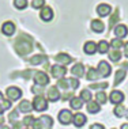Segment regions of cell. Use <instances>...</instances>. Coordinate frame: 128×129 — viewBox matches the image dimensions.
<instances>
[{
	"instance_id": "obj_1",
	"label": "cell",
	"mask_w": 128,
	"mask_h": 129,
	"mask_svg": "<svg viewBox=\"0 0 128 129\" xmlns=\"http://www.w3.org/2000/svg\"><path fill=\"white\" fill-rule=\"evenodd\" d=\"M14 46H15L16 52H18L19 54L25 56L27 53H30L32 52V41H30L29 37L26 36H19L18 38L15 40V44H14Z\"/></svg>"
},
{
	"instance_id": "obj_2",
	"label": "cell",
	"mask_w": 128,
	"mask_h": 129,
	"mask_svg": "<svg viewBox=\"0 0 128 129\" xmlns=\"http://www.w3.org/2000/svg\"><path fill=\"white\" fill-rule=\"evenodd\" d=\"M52 126H53L52 117L50 116H41L38 118H36L32 129H52Z\"/></svg>"
},
{
	"instance_id": "obj_3",
	"label": "cell",
	"mask_w": 128,
	"mask_h": 129,
	"mask_svg": "<svg viewBox=\"0 0 128 129\" xmlns=\"http://www.w3.org/2000/svg\"><path fill=\"white\" fill-rule=\"evenodd\" d=\"M32 103H33V109L36 111L42 113V111L48 110V99L44 95H36Z\"/></svg>"
},
{
	"instance_id": "obj_4",
	"label": "cell",
	"mask_w": 128,
	"mask_h": 129,
	"mask_svg": "<svg viewBox=\"0 0 128 129\" xmlns=\"http://www.w3.org/2000/svg\"><path fill=\"white\" fill-rule=\"evenodd\" d=\"M59 122L61 125H64V126H67V125H70L72 122V118H74V114L71 113V110L68 109H63L59 111Z\"/></svg>"
},
{
	"instance_id": "obj_5",
	"label": "cell",
	"mask_w": 128,
	"mask_h": 129,
	"mask_svg": "<svg viewBox=\"0 0 128 129\" xmlns=\"http://www.w3.org/2000/svg\"><path fill=\"white\" fill-rule=\"evenodd\" d=\"M33 80H34V83H36L37 86L45 87L46 84H49V76L45 74V72H42V71H36L34 72Z\"/></svg>"
},
{
	"instance_id": "obj_6",
	"label": "cell",
	"mask_w": 128,
	"mask_h": 129,
	"mask_svg": "<svg viewBox=\"0 0 128 129\" xmlns=\"http://www.w3.org/2000/svg\"><path fill=\"white\" fill-rule=\"evenodd\" d=\"M6 95H7V99L12 101H18L20 96H22V90L16 86H11L6 90Z\"/></svg>"
},
{
	"instance_id": "obj_7",
	"label": "cell",
	"mask_w": 128,
	"mask_h": 129,
	"mask_svg": "<svg viewBox=\"0 0 128 129\" xmlns=\"http://www.w3.org/2000/svg\"><path fill=\"white\" fill-rule=\"evenodd\" d=\"M97 71H98L101 78H109L110 74H112V67L108 64V61L102 60V61H99L98 67H97Z\"/></svg>"
},
{
	"instance_id": "obj_8",
	"label": "cell",
	"mask_w": 128,
	"mask_h": 129,
	"mask_svg": "<svg viewBox=\"0 0 128 129\" xmlns=\"http://www.w3.org/2000/svg\"><path fill=\"white\" fill-rule=\"evenodd\" d=\"M65 74H67V69H65L64 65L55 64L53 67L50 68V75H52V78H55V79H63Z\"/></svg>"
},
{
	"instance_id": "obj_9",
	"label": "cell",
	"mask_w": 128,
	"mask_h": 129,
	"mask_svg": "<svg viewBox=\"0 0 128 129\" xmlns=\"http://www.w3.org/2000/svg\"><path fill=\"white\" fill-rule=\"evenodd\" d=\"M46 99L49 101V102H57L59 99H61V94H60V91H59V88L56 86H52L48 88Z\"/></svg>"
},
{
	"instance_id": "obj_10",
	"label": "cell",
	"mask_w": 128,
	"mask_h": 129,
	"mask_svg": "<svg viewBox=\"0 0 128 129\" xmlns=\"http://www.w3.org/2000/svg\"><path fill=\"white\" fill-rule=\"evenodd\" d=\"M109 101L113 105H121L124 101V94L119 90H113L112 92L109 94Z\"/></svg>"
},
{
	"instance_id": "obj_11",
	"label": "cell",
	"mask_w": 128,
	"mask_h": 129,
	"mask_svg": "<svg viewBox=\"0 0 128 129\" xmlns=\"http://www.w3.org/2000/svg\"><path fill=\"white\" fill-rule=\"evenodd\" d=\"M40 18L44 20V22H49L53 18V10L50 8L49 6H44L40 11Z\"/></svg>"
},
{
	"instance_id": "obj_12",
	"label": "cell",
	"mask_w": 128,
	"mask_h": 129,
	"mask_svg": "<svg viewBox=\"0 0 128 129\" xmlns=\"http://www.w3.org/2000/svg\"><path fill=\"white\" fill-rule=\"evenodd\" d=\"M55 61L56 62H59V65H68V64H71L72 61V57L70 54H67V53H59L56 57H55Z\"/></svg>"
},
{
	"instance_id": "obj_13",
	"label": "cell",
	"mask_w": 128,
	"mask_h": 129,
	"mask_svg": "<svg viewBox=\"0 0 128 129\" xmlns=\"http://www.w3.org/2000/svg\"><path fill=\"white\" fill-rule=\"evenodd\" d=\"M86 122H87V117L83 113H76L72 118V124H74L75 128H82Z\"/></svg>"
},
{
	"instance_id": "obj_14",
	"label": "cell",
	"mask_w": 128,
	"mask_h": 129,
	"mask_svg": "<svg viewBox=\"0 0 128 129\" xmlns=\"http://www.w3.org/2000/svg\"><path fill=\"white\" fill-rule=\"evenodd\" d=\"M85 65L82 64V62H76V64L74 65V67L71 68V74H72V76L74 78H76V79H79V78H82V76H85Z\"/></svg>"
},
{
	"instance_id": "obj_15",
	"label": "cell",
	"mask_w": 128,
	"mask_h": 129,
	"mask_svg": "<svg viewBox=\"0 0 128 129\" xmlns=\"http://www.w3.org/2000/svg\"><path fill=\"white\" fill-rule=\"evenodd\" d=\"M2 33L4 34V36H12L14 33H15V25H14V22L11 20H7V22L3 23L2 26Z\"/></svg>"
},
{
	"instance_id": "obj_16",
	"label": "cell",
	"mask_w": 128,
	"mask_h": 129,
	"mask_svg": "<svg viewBox=\"0 0 128 129\" xmlns=\"http://www.w3.org/2000/svg\"><path fill=\"white\" fill-rule=\"evenodd\" d=\"M18 111H20V113H30V111L33 110V103L30 102V101L27 99H22L18 105V109H16Z\"/></svg>"
},
{
	"instance_id": "obj_17",
	"label": "cell",
	"mask_w": 128,
	"mask_h": 129,
	"mask_svg": "<svg viewBox=\"0 0 128 129\" xmlns=\"http://www.w3.org/2000/svg\"><path fill=\"white\" fill-rule=\"evenodd\" d=\"M115 36H116V38L123 40L124 37L128 36V27L125 25H117L115 27Z\"/></svg>"
},
{
	"instance_id": "obj_18",
	"label": "cell",
	"mask_w": 128,
	"mask_h": 129,
	"mask_svg": "<svg viewBox=\"0 0 128 129\" xmlns=\"http://www.w3.org/2000/svg\"><path fill=\"white\" fill-rule=\"evenodd\" d=\"M110 12H112V8H110V6L106 4V3H102V4H99L97 7V14H98L99 16H108Z\"/></svg>"
},
{
	"instance_id": "obj_19",
	"label": "cell",
	"mask_w": 128,
	"mask_h": 129,
	"mask_svg": "<svg viewBox=\"0 0 128 129\" xmlns=\"http://www.w3.org/2000/svg\"><path fill=\"white\" fill-rule=\"evenodd\" d=\"M91 30L94 33H102L105 30V25L101 19H93L91 20Z\"/></svg>"
},
{
	"instance_id": "obj_20",
	"label": "cell",
	"mask_w": 128,
	"mask_h": 129,
	"mask_svg": "<svg viewBox=\"0 0 128 129\" xmlns=\"http://www.w3.org/2000/svg\"><path fill=\"white\" fill-rule=\"evenodd\" d=\"M83 50H85V53L89 54V56L94 54L97 52V44L94 41H87V42L83 45Z\"/></svg>"
},
{
	"instance_id": "obj_21",
	"label": "cell",
	"mask_w": 128,
	"mask_h": 129,
	"mask_svg": "<svg viewBox=\"0 0 128 129\" xmlns=\"http://www.w3.org/2000/svg\"><path fill=\"white\" fill-rule=\"evenodd\" d=\"M83 101H82L81 96H74L71 101H70V106H71V109H74V110H81L82 107H83Z\"/></svg>"
},
{
	"instance_id": "obj_22",
	"label": "cell",
	"mask_w": 128,
	"mask_h": 129,
	"mask_svg": "<svg viewBox=\"0 0 128 129\" xmlns=\"http://www.w3.org/2000/svg\"><path fill=\"white\" fill-rule=\"evenodd\" d=\"M101 76H99L98 71H97L95 68H89L87 72H86V79L89 80V82H95V80H98Z\"/></svg>"
},
{
	"instance_id": "obj_23",
	"label": "cell",
	"mask_w": 128,
	"mask_h": 129,
	"mask_svg": "<svg viewBox=\"0 0 128 129\" xmlns=\"http://www.w3.org/2000/svg\"><path fill=\"white\" fill-rule=\"evenodd\" d=\"M125 76H127V71H125V69H117L116 75H115V82H113V86H119L120 83L125 79Z\"/></svg>"
},
{
	"instance_id": "obj_24",
	"label": "cell",
	"mask_w": 128,
	"mask_h": 129,
	"mask_svg": "<svg viewBox=\"0 0 128 129\" xmlns=\"http://www.w3.org/2000/svg\"><path fill=\"white\" fill-rule=\"evenodd\" d=\"M86 109H87V111L90 114H95V113H98V111L101 110V106H99L95 101H90V102L86 103Z\"/></svg>"
},
{
	"instance_id": "obj_25",
	"label": "cell",
	"mask_w": 128,
	"mask_h": 129,
	"mask_svg": "<svg viewBox=\"0 0 128 129\" xmlns=\"http://www.w3.org/2000/svg\"><path fill=\"white\" fill-rule=\"evenodd\" d=\"M30 62H32L33 65L46 64V62H48V58H46V56H44V54H36V56H33V57L30 58Z\"/></svg>"
},
{
	"instance_id": "obj_26",
	"label": "cell",
	"mask_w": 128,
	"mask_h": 129,
	"mask_svg": "<svg viewBox=\"0 0 128 129\" xmlns=\"http://www.w3.org/2000/svg\"><path fill=\"white\" fill-rule=\"evenodd\" d=\"M94 98H95V102L98 105H105L106 102H108V95H106V92H104V91H97Z\"/></svg>"
},
{
	"instance_id": "obj_27",
	"label": "cell",
	"mask_w": 128,
	"mask_h": 129,
	"mask_svg": "<svg viewBox=\"0 0 128 129\" xmlns=\"http://www.w3.org/2000/svg\"><path fill=\"white\" fill-rule=\"evenodd\" d=\"M109 48H110V45L106 42V41H99L98 44H97V52L98 53H101V54H104V53H108L109 52Z\"/></svg>"
},
{
	"instance_id": "obj_28",
	"label": "cell",
	"mask_w": 128,
	"mask_h": 129,
	"mask_svg": "<svg viewBox=\"0 0 128 129\" xmlns=\"http://www.w3.org/2000/svg\"><path fill=\"white\" fill-rule=\"evenodd\" d=\"M120 58H121V52H120V50H116V49L109 50V60L112 61V62L119 64Z\"/></svg>"
},
{
	"instance_id": "obj_29",
	"label": "cell",
	"mask_w": 128,
	"mask_h": 129,
	"mask_svg": "<svg viewBox=\"0 0 128 129\" xmlns=\"http://www.w3.org/2000/svg\"><path fill=\"white\" fill-rule=\"evenodd\" d=\"M110 48L112 49H116V50H120V48L124 46V42L120 38H113V40H110Z\"/></svg>"
},
{
	"instance_id": "obj_30",
	"label": "cell",
	"mask_w": 128,
	"mask_h": 129,
	"mask_svg": "<svg viewBox=\"0 0 128 129\" xmlns=\"http://www.w3.org/2000/svg\"><path fill=\"white\" fill-rule=\"evenodd\" d=\"M113 113H115V116L117 118H121V117H124V114H125V107H124L123 105H116Z\"/></svg>"
},
{
	"instance_id": "obj_31",
	"label": "cell",
	"mask_w": 128,
	"mask_h": 129,
	"mask_svg": "<svg viewBox=\"0 0 128 129\" xmlns=\"http://www.w3.org/2000/svg\"><path fill=\"white\" fill-rule=\"evenodd\" d=\"M81 98H82V101H83V102H86V103L90 102V101H91V98H93L90 90H87V88L82 90V91H81Z\"/></svg>"
},
{
	"instance_id": "obj_32",
	"label": "cell",
	"mask_w": 128,
	"mask_h": 129,
	"mask_svg": "<svg viewBox=\"0 0 128 129\" xmlns=\"http://www.w3.org/2000/svg\"><path fill=\"white\" fill-rule=\"evenodd\" d=\"M34 121H36V118H34L33 116H26L25 118H23V121H22V124L25 125L26 128H29V129H32L33 128V125H34Z\"/></svg>"
},
{
	"instance_id": "obj_33",
	"label": "cell",
	"mask_w": 128,
	"mask_h": 129,
	"mask_svg": "<svg viewBox=\"0 0 128 129\" xmlns=\"http://www.w3.org/2000/svg\"><path fill=\"white\" fill-rule=\"evenodd\" d=\"M68 84H70V88L75 91L76 88H79V84H81V83H79V80L76 78L72 76V78H68Z\"/></svg>"
},
{
	"instance_id": "obj_34",
	"label": "cell",
	"mask_w": 128,
	"mask_h": 129,
	"mask_svg": "<svg viewBox=\"0 0 128 129\" xmlns=\"http://www.w3.org/2000/svg\"><path fill=\"white\" fill-rule=\"evenodd\" d=\"M109 83L106 82H102V83H94V84H90V88H94V90H99V91H102V90L108 88Z\"/></svg>"
},
{
	"instance_id": "obj_35",
	"label": "cell",
	"mask_w": 128,
	"mask_h": 129,
	"mask_svg": "<svg viewBox=\"0 0 128 129\" xmlns=\"http://www.w3.org/2000/svg\"><path fill=\"white\" fill-rule=\"evenodd\" d=\"M75 96V91L74 90H68V91H64L61 94V99L63 101H71Z\"/></svg>"
},
{
	"instance_id": "obj_36",
	"label": "cell",
	"mask_w": 128,
	"mask_h": 129,
	"mask_svg": "<svg viewBox=\"0 0 128 129\" xmlns=\"http://www.w3.org/2000/svg\"><path fill=\"white\" fill-rule=\"evenodd\" d=\"M14 6L18 10H23L27 7V0H14Z\"/></svg>"
},
{
	"instance_id": "obj_37",
	"label": "cell",
	"mask_w": 128,
	"mask_h": 129,
	"mask_svg": "<svg viewBox=\"0 0 128 129\" xmlns=\"http://www.w3.org/2000/svg\"><path fill=\"white\" fill-rule=\"evenodd\" d=\"M45 4V0H32V7L36 10H41Z\"/></svg>"
},
{
	"instance_id": "obj_38",
	"label": "cell",
	"mask_w": 128,
	"mask_h": 129,
	"mask_svg": "<svg viewBox=\"0 0 128 129\" xmlns=\"http://www.w3.org/2000/svg\"><path fill=\"white\" fill-rule=\"evenodd\" d=\"M32 92L34 94V95H42V92H44V87L42 86H37V84H34L32 87Z\"/></svg>"
},
{
	"instance_id": "obj_39",
	"label": "cell",
	"mask_w": 128,
	"mask_h": 129,
	"mask_svg": "<svg viewBox=\"0 0 128 129\" xmlns=\"http://www.w3.org/2000/svg\"><path fill=\"white\" fill-rule=\"evenodd\" d=\"M117 18H119V10H116L115 14L112 15V18H110V22H109V29H112V27H113V25L116 23Z\"/></svg>"
},
{
	"instance_id": "obj_40",
	"label": "cell",
	"mask_w": 128,
	"mask_h": 129,
	"mask_svg": "<svg viewBox=\"0 0 128 129\" xmlns=\"http://www.w3.org/2000/svg\"><path fill=\"white\" fill-rule=\"evenodd\" d=\"M10 121L11 122H15V121H18V110H12V111H10Z\"/></svg>"
},
{
	"instance_id": "obj_41",
	"label": "cell",
	"mask_w": 128,
	"mask_h": 129,
	"mask_svg": "<svg viewBox=\"0 0 128 129\" xmlns=\"http://www.w3.org/2000/svg\"><path fill=\"white\" fill-rule=\"evenodd\" d=\"M0 103H2V106H3V109H4V110L11 109V101H10V99H3Z\"/></svg>"
},
{
	"instance_id": "obj_42",
	"label": "cell",
	"mask_w": 128,
	"mask_h": 129,
	"mask_svg": "<svg viewBox=\"0 0 128 129\" xmlns=\"http://www.w3.org/2000/svg\"><path fill=\"white\" fill-rule=\"evenodd\" d=\"M90 129H105V126L101 124H93L91 126H90Z\"/></svg>"
},
{
	"instance_id": "obj_43",
	"label": "cell",
	"mask_w": 128,
	"mask_h": 129,
	"mask_svg": "<svg viewBox=\"0 0 128 129\" xmlns=\"http://www.w3.org/2000/svg\"><path fill=\"white\" fill-rule=\"evenodd\" d=\"M22 125H23V124H20V121H15V122H12V128H14V129H19Z\"/></svg>"
},
{
	"instance_id": "obj_44",
	"label": "cell",
	"mask_w": 128,
	"mask_h": 129,
	"mask_svg": "<svg viewBox=\"0 0 128 129\" xmlns=\"http://www.w3.org/2000/svg\"><path fill=\"white\" fill-rule=\"evenodd\" d=\"M124 56L128 58V42L127 44H124Z\"/></svg>"
},
{
	"instance_id": "obj_45",
	"label": "cell",
	"mask_w": 128,
	"mask_h": 129,
	"mask_svg": "<svg viewBox=\"0 0 128 129\" xmlns=\"http://www.w3.org/2000/svg\"><path fill=\"white\" fill-rule=\"evenodd\" d=\"M123 68H125V69H128V61H125V62H123Z\"/></svg>"
},
{
	"instance_id": "obj_46",
	"label": "cell",
	"mask_w": 128,
	"mask_h": 129,
	"mask_svg": "<svg viewBox=\"0 0 128 129\" xmlns=\"http://www.w3.org/2000/svg\"><path fill=\"white\" fill-rule=\"evenodd\" d=\"M120 129H128V124H123V125H121V128H120Z\"/></svg>"
},
{
	"instance_id": "obj_47",
	"label": "cell",
	"mask_w": 128,
	"mask_h": 129,
	"mask_svg": "<svg viewBox=\"0 0 128 129\" xmlns=\"http://www.w3.org/2000/svg\"><path fill=\"white\" fill-rule=\"evenodd\" d=\"M3 111H4V109H3L2 103H0V116H2V114H3Z\"/></svg>"
},
{
	"instance_id": "obj_48",
	"label": "cell",
	"mask_w": 128,
	"mask_h": 129,
	"mask_svg": "<svg viewBox=\"0 0 128 129\" xmlns=\"http://www.w3.org/2000/svg\"><path fill=\"white\" fill-rule=\"evenodd\" d=\"M3 122H4V118L0 116V125H3Z\"/></svg>"
},
{
	"instance_id": "obj_49",
	"label": "cell",
	"mask_w": 128,
	"mask_h": 129,
	"mask_svg": "<svg viewBox=\"0 0 128 129\" xmlns=\"http://www.w3.org/2000/svg\"><path fill=\"white\" fill-rule=\"evenodd\" d=\"M0 129H11V128H10V126H6V125H2V128H0Z\"/></svg>"
},
{
	"instance_id": "obj_50",
	"label": "cell",
	"mask_w": 128,
	"mask_h": 129,
	"mask_svg": "<svg viewBox=\"0 0 128 129\" xmlns=\"http://www.w3.org/2000/svg\"><path fill=\"white\" fill-rule=\"evenodd\" d=\"M124 117H125L127 120H128V109H125V114H124Z\"/></svg>"
},
{
	"instance_id": "obj_51",
	"label": "cell",
	"mask_w": 128,
	"mask_h": 129,
	"mask_svg": "<svg viewBox=\"0 0 128 129\" xmlns=\"http://www.w3.org/2000/svg\"><path fill=\"white\" fill-rule=\"evenodd\" d=\"M3 99H4V98H3V94H2V92H0V102H2V101H3Z\"/></svg>"
},
{
	"instance_id": "obj_52",
	"label": "cell",
	"mask_w": 128,
	"mask_h": 129,
	"mask_svg": "<svg viewBox=\"0 0 128 129\" xmlns=\"http://www.w3.org/2000/svg\"><path fill=\"white\" fill-rule=\"evenodd\" d=\"M112 129H116V128H112Z\"/></svg>"
},
{
	"instance_id": "obj_53",
	"label": "cell",
	"mask_w": 128,
	"mask_h": 129,
	"mask_svg": "<svg viewBox=\"0 0 128 129\" xmlns=\"http://www.w3.org/2000/svg\"><path fill=\"white\" fill-rule=\"evenodd\" d=\"M0 128H2V125H0Z\"/></svg>"
},
{
	"instance_id": "obj_54",
	"label": "cell",
	"mask_w": 128,
	"mask_h": 129,
	"mask_svg": "<svg viewBox=\"0 0 128 129\" xmlns=\"http://www.w3.org/2000/svg\"><path fill=\"white\" fill-rule=\"evenodd\" d=\"M26 129H29V128H26Z\"/></svg>"
}]
</instances>
